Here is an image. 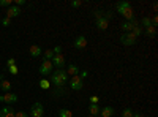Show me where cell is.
Returning <instances> with one entry per match:
<instances>
[{
    "instance_id": "cell-21",
    "label": "cell",
    "mask_w": 158,
    "mask_h": 117,
    "mask_svg": "<svg viewBox=\"0 0 158 117\" xmlns=\"http://www.w3.org/2000/svg\"><path fill=\"white\" fill-rule=\"evenodd\" d=\"M40 87H41V89H44V90L51 89V81H48L46 77H43V79L40 81Z\"/></svg>"
},
{
    "instance_id": "cell-13",
    "label": "cell",
    "mask_w": 158,
    "mask_h": 117,
    "mask_svg": "<svg viewBox=\"0 0 158 117\" xmlns=\"http://www.w3.org/2000/svg\"><path fill=\"white\" fill-rule=\"evenodd\" d=\"M29 52H30V56L35 59V57H40L43 54V49L40 48V46H36V44H33V46H30V49H29Z\"/></svg>"
},
{
    "instance_id": "cell-31",
    "label": "cell",
    "mask_w": 158,
    "mask_h": 117,
    "mask_svg": "<svg viewBox=\"0 0 158 117\" xmlns=\"http://www.w3.org/2000/svg\"><path fill=\"white\" fill-rule=\"evenodd\" d=\"M77 76L81 77L82 81H84V77H87V76H89V71H87V70H84V71H79V74H77Z\"/></svg>"
},
{
    "instance_id": "cell-26",
    "label": "cell",
    "mask_w": 158,
    "mask_h": 117,
    "mask_svg": "<svg viewBox=\"0 0 158 117\" xmlns=\"http://www.w3.org/2000/svg\"><path fill=\"white\" fill-rule=\"evenodd\" d=\"M103 15H104V11H103V10H97V11H94V16H95V19L103 18Z\"/></svg>"
},
{
    "instance_id": "cell-25",
    "label": "cell",
    "mask_w": 158,
    "mask_h": 117,
    "mask_svg": "<svg viewBox=\"0 0 158 117\" xmlns=\"http://www.w3.org/2000/svg\"><path fill=\"white\" fill-rule=\"evenodd\" d=\"M89 101H90V105H98V101H100V98H98L97 95H92V97L89 98Z\"/></svg>"
},
{
    "instance_id": "cell-23",
    "label": "cell",
    "mask_w": 158,
    "mask_h": 117,
    "mask_svg": "<svg viewBox=\"0 0 158 117\" xmlns=\"http://www.w3.org/2000/svg\"><path fill=\"white\" fill-rule=\"evenodd\" d=\"M142 25H144L146 29H147V27H150V25H152V21H150V18H147V16H146V18H142Z\"/></svg>"
},
{
    "instance_id": "cell-6",
    "label": "cell",
    "mask_w": 158,
    "mask_h": 117,
    "mask_svg": "<svg viewBox=\"0 0 158 117\" xmlns=\"http://www.w3.org/2000/svg\"><path fill=\"white\" fill-rule=\"evenodd\" d=\"M70 87H71L73 90H82V89H84V81H82L79 76H71Z\"/></svg>"
},
{
    "instance_id": "cell-8",
    "label": "cell",
    "mask_w": 158,
    "mask_h": 117,
    "mask_svg": "<svg viewBox=\"0 0 158 117\" xmlns=\"http://www.w3.org/2000/svg\"><path fill=\"white\" fill-rule=\"evenodd\" d=\"M0 101H2V103H6V105H13V103L18 101V95L8 92V94H5V95H0Z\"/></svg>"
},
{
    "instance_id": "cell-34",
    "label": "cell",
    "mask_w": 158,
    "mask_h": 117,
    "mask_svg": "<svg viewBox=\"0 0 158 117\" xmlns=\"http://www.w3.org/2000/svg\"><path fill=\"white\" fill-rule=\"evenodd\" d=\"M6 63H8V67H13V65H16V60H15V57H10Z\"/></svg>"
},
{
    "instance_id": "cell-7",
    "label": "cell",
    "mask_w": 158,
    "mask_h": 117,
    "mask_svg": "<svg viewBox=\"0 0 158 117\" xmlns=\"http://www.w3.org/2000/svg\"><path fill=\"white\" fill-rule=\"evenodd\" d=\"M138 25H139L138 19H133V21H125V22L122 24V30H123L125 33H130V32H133V29H135V27H138Z\"/></svg>"
},
{
    "instance_id": "cell-36",
    "label": "cell",
    "mask_w": 158,
    "mask_h": 117,
    "mask_svg": "<svg viewBox=\"0 0 158 117\" xmlns=\"http://www.w3.org/2000/svg\"><path fill=\"white\" fill-rule=\"evenodd\" d=\"M133 117H144L142 112H133Z\"/></svg>"
},
{
    "instance_id": "cell-18",
    "label": "cell",
    "mask_w": 158,
    "mask_h": 117,
    "mask_svg": "<svg viewBox=\"0 0 158 117\" xmlns=\"http://www.w3.org/2000/svg\"><path fill=\"white\" fill-rule=\"evenodd\" d=\"M0 89H2L5 94L11 92V82H10V81H5V79H3V81H2V84H0Z\"/></svg>"
},
{
    "instance_id": "cell-19",
    "label": "cell",
    "mask_w": 158,
    "mask_h": 117,
    "mask_svg": "<svg viewBox=\"0 0 158 117\" xmlns=\"http://www.w3.org/2000/svg\"><path fill=\"white\" fill-rule=\"evenodd\" d=\"M59 117H73V112L70 109L62 108V109H59Z\"/></svg>"
},
{
    "instance_id": "cell-40",
    "label": "cell",
    "mask_w": 158,
    "mask_h": 117,
    "mask_svg": "<svg viewBox=\"0 0 158 117\" xmlns=\"http://www.w3.org/2000/svg\"><path fill=\"white\" fill-rule=\"evenodd\" d=\"M131 117H133V115H131Z\"/></svg>"
},
{
    "instance_id": "cell-24",
    "label": "cell",
    "mask_w": 158,
    "mask_h": 117,
    "mask_svg": "<svg viewBox=\"0 0 158 117\" xmlns=\"http://www.w3.org/2000/svg\"><path fill=\"white\" fill-rule=\"evenodd\" d=\"M131 115H133V111H131L130 108H125L122 111V117H131Z\"/></svg>"
},
{
    "instance_id": "cell-11",
    "label": "cell",
    "mask_w": 158,
    "mask_h": 117,
    "mask_svg": "<svg viewBox=\"0 0 158 117\" xmlns=\"http://www.w3.org/2000/svg\"><path fill=\"white\" fill-rule=\"evenodd\" d=\"M73 46H74L76 49H84V48L87 46V38H85L84 35H79V36L76 38V40H74Z\"/></svg>"
},
{
    "instance_id": "cell-20",
    "label": "cell",
    "mask_w": 158,
    "mask_h": 117,
    "mask_svg": "<svg viewBox=\"0 0 158 117\" xmlns=\"http://www.w3.org/2000/svg\"><path fill=\"white\" fill-rule=\"evenodd\" d=\"M146 35H147L149 38H153V36L156 35V27H153V25L147 27V29H146Z\"/></svg>"
},
{
    "instance_id": "cell-39",
    "label": "cell",
    "mask_w": 158,
    "mask_h": 117,
    "mask_svg": "<svg viewBox=\"0 0 158 117\" xmlns=\"http://www.w3.org/2000/svg\"><path fill=\"white\" fill-rule=\"evenodd\" d=\"M95 117H100V115H95Z\"/></svg>"
},
{
    "instance_id": "cell-1",
    "label": "cell",
    "mask_w": 158,
    "mask_h": 117,
    "mask_svg": "<svg viewBox=\"0 0 158 117\" xmlns=\"http://www.w3.org/2000/svg\"><path fill=\"white\" fill-rule=\"evenodd\" d=\"M68 81H70V76L67 74L65 70H57V71L52 73V76H51V84H54L59 89H62Z\"/></svg>"
},
{
    "instance_id": "cell-28",
    "label": "cell",
    "mask_w": 158,
    "mask_h": 117,
    "mask_svg": "<svg viewBox=\"0 0 158 117\" xmlns=\"http://www.w3.org/2000/svg\"><path fill=\"white\" fill-rule=\"evenodd\" d=\"M0 22H2V25H5V27H8V25L11 24V19H10V18H3V19H0Z\"/></svg>"
},
{
    "instance_id": "cell-2",
    "label": "cell",
    "mask_w": 158,
    "mask_h": 117,
    "mask_svg": "<svg viewBox=\"0 0 158 117\" xmlns=\"http://www.w3.org/2000/svg\"><path fill=\"white\" fill-rule=\"evenodd\" d=\"M115 8H117V13H120V15H122L127 21L136 19L135 11H133V8H131V3H130V2H118V3L115 5Z\"/></svg>"
},
{
    "instance_id": "cell-30",
    "label": "cell",
    "mask_w": 158,
    "mask_h": 117,
    "mask_svg": "<svg viewBox=\"0 0 158 117\" xmlns=\"http://www.w3.org/2000/svg\"><path fill=\"white\" fill-rule=\"evenodd\" d=\"M8 70H10V73H11V74H18V71H19L16 65H13V67H8Z\"/></svg>"
},
{
    "instance_id": "cell-10",
    "label": "cell",
    "mask_w": 158,
    "mask_h": 117,
    "mask_svg": "<svg viewBox=\"0 0 158 117\" xmlns=\"http://www.w3.org/2000/svg\"><path fill=\"white\" fill-rule=\"evenodd\" d=\"M21 8L19 6H16V5H11L8 10H6V18H10V19H13V18H18L19 15H21Z\"/></svg>"
},
{
    "instance_id": "cell-14",
    "label": "cell",
    "mask_w": 158,
    "mask_h": 117,
    "mask_svg": "<svg viewBox=\"0 0 158 117\" xmlns=\"http://www.w3.org/2000/svg\"><path fill=\"white\" fill-rule=\"evenodd\" d=\"M65 71H67L68 76H77L79 74V68H77V65H74V63H70Z\"/></svg>"
},
{
    "instance_id": "cell-12",
    "label": "cell",
    "mask_w": 158,
    "mask_h": 117,
    "mask_svg": "<svg viewBox=\"0 0 158 117\" xmlns=\"http://www.w3.org/2000/svg\"><path fill=\"white\" fill-rule=\"evenodd\" d=\"M95 25L98 30H106L109 27V21H106L104 18H100V19H95Z\"/></svg>"
},
{
    "instance_id": "cell-3",
    "label": "cell",
    "mask_w": 158,
    "mask_h": 117,
    "mask_svg": "<svg viewBox=\"0 0 158 117\" xmlns=\"http://www.w3.org/2000/svg\"><path fill=\"white\" fill-rule=\"evenodd\" d=\"M52 68H54V65H52L51 60H43L41 65H40V74H43V76H48V74H52Z\"/></svg>"
},
{
    "instance_id": "cell-9",
    "label": "cell",
    "mask_w": 158,
    "mask_h": 117,
    "mask_svg": "<svg viewBox=\"0 0 158 117\" xmlns=\"http://www.w3.org/2000/svg\"><path fill=\"white\" fill-rule=\"evenodd\" d=\"M51 62H52V65H54V67H57L59 70H63V67H65V57H63L62 54L54 56Z\"/></svg>"
},
{
    "instance_id": "cell-33",
    "label": "cell",
    "mask_w": 158,
    "mask_h": 117,
    "mask_svg": "<svg viewBox=\"0 0 158 117\" xmlns=\"http://www.w3.org/2000/svg\"><path fill=\"white\" fill-rule=\"evenodd\" d=\"M52 52H54V56H57V54H62V48H60V46H56L54 49H52Z\"/></svg>"
},
{
    "instance_id": "cell-16",
    "label": "cell",
    "mask_w": 158,
    "mask_h": 117,
    "mask_svg": "<svg viewBox=\"0 0 158 117\" xmlns=\"http://www.w3.org/2000/svg\"><path fill=\"white\" fill-rule=\"evenodd\" d=\"M0 117H16V112L6 106V108H3L2 111H0Z\"/></svg>"
},
{
    "instance_id": "cell-32",
    "label": "cell",
    "mask_w": 158,
    "mask_h": 117,
    "mask_svg": "<svg viewBox=\"0 0 158 117\" xmlns=\"http://www.w3.org/2000/svg\"><path fill=\"white\" fill-rule=\"evenodd\" d=\"M81 5H82L81 0H74V2H71V6H73V8H79Z\"/></svg>"
},
{
    "instance_id": "cell-5",
    "label": "cell",
    "mask_w": 158,
    "mask_h": 117,
    "mask_svg": "<svg viewBox=\"0 0 158 117\" xmlns=\"http://www.w3.org/2000/svg\"><path fill=\"white\" fill-rule=\"evenodd\" d=\"M120 43L125 44V46H133V44H136V36L131 33V32L130 33H123L120 36Z\"/></svg>"
},
{
    "instance_id": "cell-29",
    "label": "cell",
    "mask_w": 158,
    "mask_h": 117,
    "mask_svg": "<svg viewBox=\"0 0 158 117\" xmlns=\"http://www.w3.org/2000/svg\"><path fill=\"white\" fill-rule=\"evenodd\" d=\"M0 6H11V0H0Z\"/></svg>"
},
{
    "instance_id": "cell-22",
    "label": "cell",
    "mask_w": 158,
    "mask_h": 117,
    "mask_svg": "<svg viewBox=\"0 0 158 117\" xmlns=\"http://www.w3.org/2000/svg\"><path fill=\"white\" fill-rule=\"evenodd\" d=\"M43 56H44V60H52L54 52H52V49H48V51H43Z\"/></svg>"
},
{
    "instance_id": "cell-27",
    "label": "cell",
    "mask_w": 158,
    "mask_h": 117,
    "mask_svg": "<svg viewBox=\"0 0 158 117\" xmlns=\"http://www.w3.org/2000/svg\"><path fill=\"white\" fill-rule=\"evenodd\" d=\"M131 33H133V35H135V36L138 38V36H139V35L142 33V29H141L139 25H138V27H135V29H133V32H131Z\"/></svg>"
},
{
    "instance_id": "cell-4",
    "label": "cell",
    "mask_w": 158,
    "mask_h": 117,
    "mask_svg": "<svg viewBox=\"0 0 158 117\" xmlns=\"http://www.w3.org/2000/svg\"><path fill=\"white\" fill-rule=\"evenodd\" d=\"M43 114H44L43 105L40 101H35L33 105H32V108H30V115L32 117H43Z\"/></svg>"
},
{
    "instance_id": "cell-38",
    "label": "cell",
    "mask_w": 158,
    "mask_h": 117,
    "mask_svg": "<svg viewBox=\"0 0 158 117\" xmlns=\"http://www.w3.org/2000/svg\"><path fill=\"white\" fill-rule=\"evenodd\" d=\"M144 117H149V115H144Z\"/></svg>"
},
{
    "instance_id": "cell-37",
    "label": "cell",
    "mask_w": 158,
    "mask_h": 117,
    "mask_svg": "<svg viewBox=\"0 0 158 117\" xmlns=\"http://www.w3.org/2000/svg\"><path fill=\"white\" fill-rule=\"evenodd\" d=\"M5 79V77H3V74H0V84H2V81Z\"/></svg>"
},
{
    "instance_id": "cell-17",
    "label": "cell",
    "mask_w": 158,
    "mask_h": 117,
    "mask_svg": "<svg viewBox=\"0 0 158 117\" xmlns=\"http://www.w3.org/2000/svg\"><path fill=\"white\" fill-rule=\"evenodd\" d=\"M100 106L98 105H89V114L90 115H98L100 114Z\"/></svg>"
},
{
    "instance_id": "cell-35",
    "label": "cell",
    "mask_w": 158,
    "mask_h": 117,
    "mask_svg": "<svg viewBox=\"0 0 158 117\" xmlns=\"http://www.w3.org/2000/svg\"><path fill=\"white\" fill-rule=\"evenodd\" d=\"M16 117H29V114L24 111H19V112H16Z\"/></svg>"
},
{
    "instance_id": "cell-15",
    "label": "cell",
    "mask_w": 158,
    "mask_h": 117,
    "mask_svg": "<svg viewBox=\"0 0 158 117\" xmlns=\"http://www.w3.org/2000/svg\"><path fill=\"white\" fill-rule=\"evenodd\" d=\"M114 115V108L112 106H104L100 111V117H112Z\"/></svg>"
}]
</instances>
